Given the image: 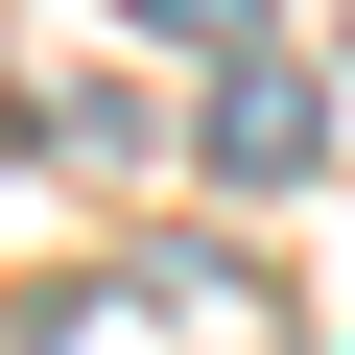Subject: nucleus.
Returning <instances> with one entry per match:
<instances>
[{
  "instance_id": "f03ea898",
  "label": "nucleus",
  "mask_w": 355,
  "mask_h": 355,
  "mask_svg": "<svg viewBox=\"0 0 355 355\" xmlns=\"http://www.w3.org/2000/svg\"><path fill=\"white\" fill-rule=\"evenodd\" d=\"M142 24H166V48H214V71H237V48H261V0H142Z\"/></svg>"
},
{
  "instance_id": "f257e3e1",
  "label": "nucleus",
  "mask_w": 355,
  "mask_h": 355,
  "mask_svg": "<svg viewBox=\"0 0 355 355\" xmlns=\"http://www.w3.org/2000/svg\"><path fill=\"white\" fill-rule=\"evenodd\" d=\"M214 166H237V190H308V71H214Z\"/></svg>"
}]
</instances>
